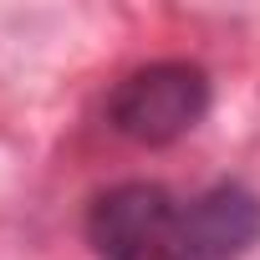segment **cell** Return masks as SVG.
Here are the masks:
<instances>
[{"instance_id": "3", "label": "cell", "mask_w": 260, "mask_h": 260, "mask_svg": "<svg viewBox=\"0 0 260 260\" xmlns=\"http://www.w3.org/2000/svg\"><path fill=\"white\" fill-rule=\"evenodd\" d=\"M194 260H240L260 240V199L245 184H214L179 214Z\"/></svg>"}, {"instance_id": "2", "label": "cell", "mask_w": 260, "mask_h": 260, "mask_svg": "<svg viewBox=\"0 0 260 260\" xmlns=\"http://www.w3.org/2000/svg\"><path fill=\"white\" fill-rule=\"evenodd\" d=\"M179 214H184V204H174L169 189L133 179V184L107 189L92 204L87 240H92L97 260H194L184 245Z\"/></svg>"}, {"instance_id": "1", "label": "cell", "mask_w": 260, "mask_h": 260, "mask_svg": "<svg viewBox=\"0 0 260 260\" xmlns=\"http://www.w3.org/2000/svg\"><path fill=\"white\" fill-rule=\"evenodd\" d=\"M204 112H209V77L194 61H148L127 72L107 97L112 133L143 148L179 143L204 122Z\"/></svg>"}]
</instances>
